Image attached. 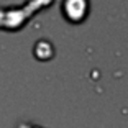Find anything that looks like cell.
<instances>
[{
	"label": "cell",
	"instance_id": "cell-1",
	"mask_svg": "<svg viewBox=\"0 0 128 128\" xmlns=\"http://www.w3.org/2000/svg\"><path fill=\"white\" fill-rule=\"evenodd\" d=\"M18 128H41V126H36V125H30V123H22Z\"/></svg>",
	"mask_w": 128,
	"mask_h": 128
}]
</instances>
